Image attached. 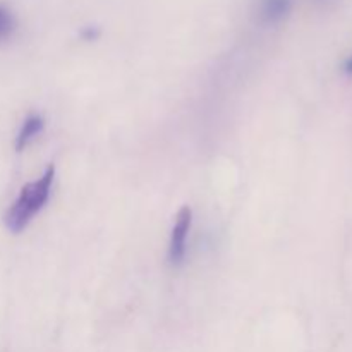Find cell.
Listing matches in <instances>:
<instances>
[{
	"mask_svg": "<svg viewBox=\"0 0 352 352\" xmlns=\"http://www.w3.org/2000/svg\"><path fill=\"white\" fill-rule=\"evenodd\" d=\"M54 177L55 167L48 165L40 179L30 182V184L21 189L17 199L6 213V226L10 232L19 234L21 230L26 229L31 220H33V217L43 208L45 203L50 198Z\"/></svg>",
	"mask_w": 352,
	"mask_h": 352,
	"instance_id": "cell-1",
	"label": "cell"
},
{
	"mask_svg": "<svg viewBox=\"0 0 352 352\" xmlns=\"http://www.w3.org/2000/svg\"><path fill=\"white\" fill-rule=\"evenodd\" d=\"M294 0H258L256 19L261 26H280L291 16Z\"/></svg>",
	"mask_w": 352,
	"mask_h": 352,
	"instance_id": "cell-3",
	"label": "cell"
},
{
	"mask_svg": "<svg viewBox=\"0 0 352 352\" xmlns=\"http://www.w3.org/2000/svg\"><path fill=\"white\" fill-rule=\"evenodd\" d=\"M313 2H316L318 6H332V3H336L337 0H313Z\"/></svg>",
	"mask_w": 352,
	"mask_h": 352,
	"instance_id": "cell-7",
	"label": "cell"
},
{
	"mask_svg": "<svg viewBox=\"0 0 352 352\" xmlns=\"http://www.w3.org/2000/svg\"><path fill=\"white\" fill-rule=\"evenodd\" d=\"M16 28H17L16 14H14L7 6L0 3V41L12 36Z\"/></svg>",
	"mask_w": 352,
	"mask_h": 352,
	"instance_id": "cell-5",
	"label": "cell"
},
{
	"mask_svg": "<svg viewBox=\"0 0 352 352\" xmlns=\"http://www.w3.org/2000/svg\"><path fill=\"white\" fill-rule=\"evenodd\" d=\"M43 127H45V120L41 116H36V113H34V116L28 117V119L23 122V126H21L19 134H17L16 138V150L23 151L24 148L34 140V138L40 136Z\"/></svg>",
	"mask_w": 352,
	"mask_h": 352,
	"instance_id": "cell-4",
	"label": "cell"
},
{
	"mask_svg": "<svg viewBox=\"0 0 352 352\" xmlns=\"http://www.w3.org/2000/svg\"><path fill=\"white\" fill-rule=\"evenodd\" d=\"M344 72H346L347 76H352V55L344 62Z\"/></svg>",
	"mask_w": 352,
	"mask_h": 352,
	"instance_id": "cell-6",
	"label": "cell"
},
{
	"mask_svg": "<svg viewBox=\"0 0 352 352\" xmlns=\"http://www.w3.org/2000/svg\"><path fill=\"white\" fill-rule=\"evenodd\" d=\"M192 223V212L189 206H182L175 217V223L172 227L170 246H168V260L172 265H181L186 256V243H188L189 230Z\"/></svg>",
	"mask_w": 352,
	"mask_h": 352,
	"instance_id": "cell-2",
	"label": "cell"
}]
</instances>
